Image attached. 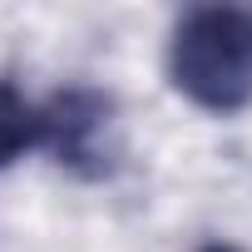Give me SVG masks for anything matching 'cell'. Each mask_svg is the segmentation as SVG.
<instances>
[{
  "label": "cell",
  "mask_w": 252,
  "mask_h": 252,
  "mask_svg": "<svg viewBox=\"0 0 252 252\" xmlns=\"http://www.w3.org/2000/svg\"><path fill=\"white\" fill-rule=\"evenodd\" d=\"M45 144L74 173H109L114 168V99L99 89H64L45 104Z\"/></svg>",
  "instance_id": "7a4b0ae2"
},
{
  "label": "cell",
  "mask_w": 252,
  "mask_h": 252,
  "mask_svg": "<svg viewBox=\"0 0 252 252\" xmlns=\"http://www.w3.org/2000/svg\"><path fill=\"white\" fill-rule=\"evenodd\" d=\"M40 144H45V109H35L15 84H0V168Z\"/></svg>",
  "instance_id": "3957f363"
},
{
  "label": "cell",
  "mask_w": 252,
  "mask_h": 252,
  "mask_svg": "<svg viewBox=\"0 0 252 252\" xmlns=\"http://www.w3.org/2000/svg\"><path fill=\"white\" fill-rule=\"evenodd\" d=\"M203 252H242V247H232V242H213V247H203Z\"/></svg>",
  "instance_id": "277c9868"
},
{
  "label": "cell",
  "mask_w": 252,
  "mask_h": 252,
  "mask_svg": "<svg viewBox=\"0 0 252 252\" xmlns=\"http://www.w3.org/2000/svg\"><path fill=\"white\" fill-rule=\"evenodd\" d=\"M173 84L208 114H237L252 104V10L198 5L168 40Z\"/></svg>",
  "instance_id": "6da1fadb"
}]
</instances>
